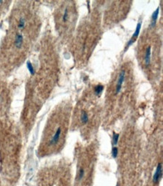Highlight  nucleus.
<instances>
[{"label":"nucleus","mask_w":163,"mask_h":186,"mask_svg":"<svg viewBox=\"0 0 163 186\" xmlns=\"http://www.w3.org/2000/svg\"><path fill=\"white\" fill-rule=\"evenodd\" d=\"M14 43V46L16 48H17V49L21 48V47L23 46V36L22 35V34L17 33L15 35Z\"/></svg>","instance_id":"obj_4"},{"label":"nucleus","mask_w":163,"mask_h":186,"mask_svg":"<svg viewBox=\"0 0 163 186\" xmlns=\"http://www.w3.org/2000/svg\"><path fill=\"white\" fill-rule=\"evenodd\" d=\"M68 17H69V14H68V9L66 8L64 10L63 14H62V21H63V23H66V22H67L68 19Z\"/></svg>","instance_id":"obj_10"},{"label":"nucleus","mask_w":163,"mask_h":186,"mask_svg":"<svg viewBox=\"0 0 163 186\" xmlns=\"http://www.w3.org/2000/svg\"><path fill=\"white\" fill-rule=\"evenodd\" d=\"M159 8H157L156 10L155 11L152 15V19H151V26H153L157 20L158 18V16H159Z\"/></svg>","instance_id":"obj_6"},{"label":"nucleus","mask_w":163,"mask_h":186,"mask_svg":"<svg viewBox=\"0 0 163 186\" xmlns=\"http://www.w3.org/2000/svg\"><path fill=\"white\" fill-rule=\"evenodd\" d=\"M141 22H139L138 23V25H137V27H136V30H135V32H134V34H133V35H132V38L130 39V41H129V43H128V44H127V46H126V48L125 49H128V47H129V46H131L134 42H135V41L137 39V38H138V35H139V33H140V30H141Z\"/></svg>","instance_id":"obj_2"},{"label":"nucleus","mask_w":163,"mask_h":186,"mask_svg":"<svg viewBox=\"0 0 163 186\" xmlns=\"http://www.w3.org/2000/svg\"><path fill=\"white\" fill-rule=\"evenodd\" d=\"M118 138H119V135L116 134L115 133H114V136H113V142H114V144L116 145L118 142Z\"/></svg>","instance_id":"obj_13"},{"label":"nucleus","mask_w":163,"mask_h":186,"mask_svg":"<svg viewBox=\"0 0 163 186\" xmlns=\"http://www.w3.org/2000/svg\"><path fill=\"white\" fill-rule=\"evenodd\" d=\"M150 50H151V48L149 47L146 51V54H145V56H144V61H145L146 65H149L150 62V55H151L150 54Z\"/></svg>","instance_id":"obj_7"},{"label":"nucleus","mask_w":163,"mask_h":186,"mask_svg":"<svg viewBox=\"0 0 163 186\" xmlns=\"http://www.w3.org/2000/svg\"><path fill=\"white\" fill-rule=\"evenodd\" d=\"M17 26H18L19 30H23L25 28V26H26V19L24 17H21L19 19Z\"/></svg>","instance_id":"obj_8"},{"label":"nucleus","mask_w":163,"mask_h":186,"mask_svg":"<svg viewBox=\"0 0 163 186\" xmlns=\"http://www.w3.org/2000/svg\"><path fill=\"white\" fill-rule=\"evenodd\" d=\"M49 186H53V185H49Z\"/></svg>","instance_id":"obj_15"},{"label":"nucleus","mask_w":163,"mask_h":186,"mask_svg":"<svg viewBox=\"0 0 163 186\" xmlns=\"http://www.w3.org/2000/svg\"><path fill=\"white\" fill-rule=\"evenodd\" d=\"M162 164H159L158 167L156 168V170L154 173L153 177V179L154 182H157L159 181L160 179V177L162 176Z\"/></svg>","instance_id":"obj_5"},{"label":"nucleus","mask_w":163,"mask_h":186,"mask_svg":"<svg viewBox=\"0 0 163 186\" xmlns=\"http://www.w3.org/2000/svg\"><path fill=\"white\" fill-rule=\"evenodd\" d=\"M125 72L124 71H122L120 74V76H119V78L117 80V83H116V94H118L121 89H122V85H123V83L125 80Z\"/></svg>","instance_id":"obj_3"},{"label":"nucleus","mask_w":163,"mask_h":186,"mask_svg":"<svg viewBox=\"0 0 163 186\" xmlns=\"http://www.w3.org/2000/svg\"><path fill=\"white\" fill-rule=\"evenodd\" d=\"M103 89H104V86H102V85H98V86H96V87H95V93H96L97 95H100V94L102 93Z\"/></svg>","instance_id":"obj_11"},{"label":"nucleus","mask_w":163,"mask_h":186,"mask_svg":"<svg viewBox=\"0 0 163 186\" xmlns=\"http://www.w3.org/2000/svg\"><path fill=\"white\" fill-rule=\"evenodd\" d=\"M80 119H81V122L84 123V124H86L88 122V115H87V113L84 110H82L81 111V115H80Z\"/></svg>","instance_id":"obj_9"},{"label":"nucleus","mask_w":163,"mask_h":186,"mask_svg":"<svg viewBox=\"0 0 163 186\" xmlns=\"http://www.w3.org/2000/svg\"><path fill=\"white\" fill-rule=\"evenodd\" d=\"M117 153H118V149H117V148L116 147H114V148H113V149H112V155L116 158V157L117 156Z\"/></svg>","instance_id":"obj_14"},{"label":"nucleus","mask_w":163,"mask_h":186,"mask_svg":"<svg viewBox=\"0 0 163 186\" xmlns=\"http://www.w3.org/2000/svg\"><path fill=\"white\" fill-rule=\"evenodd\" d=\"M62 128L61 125L58 126L55 131L53 133L51 137L50 138L48 141V146L50 147H54L57 146V144L59 143L60 140L62 139Z\"/></svg>","instance_id":"obj_1"},{"label":"nucleus","mask_w":163,"mask_h":186,"mask_svg":"<svg viewBox=\"0 0 163 186\" xmlns=\"http://www.w3.org/2000/svg\"><path fill=\"white\" fill-rule=\"evenodd\" d=\"M27 68H29L30 73H31L32 74H34V72H35V70H34V68H33V66H32V65L31 64V62H27Z\"/></svg>","instance_id":"obj_12"}]
</instances>
